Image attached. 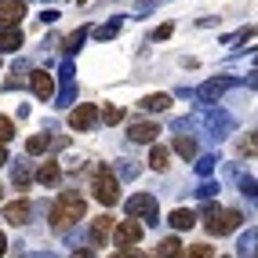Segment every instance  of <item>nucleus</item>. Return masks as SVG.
<instances>
[{
	"label": "nucleus",
	"instance_id": "f257e3e1",
	"mask_svg": "<svg viewBox=\"0 0 258 258\" xmlns=\"http://www.w3.org/2000/svg\"><path fill=\"white\" fill-rule=\"evenodd\" d=\"M84 200L80 197H73V193H62L58 197V204H55V211H51V226L55 229H70L73 222H80L84 218Z\"/></svg>",
	"mask_w": 258,
	"mask_h": 258
},
{
	"label": "nucleus",
	"instance_id": "f03ea898",
	"mask_svg": "<svg viewBox=\"0 0 258 258\" xmlns=\"http://www.w3.org/2000/svg\"><path fill=\"white\" fill-rule=\"evenodd\" d=\"M91 193H95L98 204H106V208H109V204L120 200V185H116V178L109 175V171H98L95 182H91Z\"/></svg>",
	"mask_w": 258,
	"mask_h": 258
},
{
	"label": "nucleus",
	"instance_id": "7ed1b4c3",
	"mask_svg": "<svg viewBox=\"0 0 258 258\" xmlns=\"http://www.w3.org/2000/svg\"><path fill=\"white\" fill-rule=\"evenodd\" d=\"M240 226V211H208V233L211 236H226Z\"/></svg>",
	"mask_w": 258,
	"mask_h": 258
},
{
	"label": "nucleus",
	"instance_id": "20e7f679",
	"mask_svg": "<svg viewBox=\"0 0 258 258\" xmlns=\"http://www.w3.org/2000/svg\"><path fill=\"white\" fill-rule=\"evenodd\" d=\"M127 218L139 222V218H157V200H153V193H135L127 200Z\"/></svg>",
	"mask_w": 258,
	"mask_h": 258
},
{
	"label": "nucleus",
	"instance_id": "39448f33",
	"mask_svg": "<svg viewBox=\"0 0 258 258\" xmlns=\"http://www.w3.org/2000/svg\"><path fill=\"white\" fill-rule=\"evenodd\" d=\"M113 240H116V247H135V244H139V240H142V226H139V222H116V226H113V233H109Z\"/></svg>",
	"mask_w": 258,
	"mask_h": 258
},
{
	"label": "nucleus",
	"instance_id": "423d86ee",
	"mask_svg": "<svg viewBox=\"0 0 258 258\" xmlns=\"http://www.w3.org/2000/svg\"><path fill=\"white\" fill-rule=\"evenodd\" d=\"M29 88H33V95H37L40 102H47V98H55V77H51L47 70H33L29 73Z\"/></svg>",
	"mask_w": 258,
	"mask_h": 258
},
{
	"label": "nucleus",
	"instance_id": "0eeeda50",
	"mask_svg": "<svg viewBox=\"0 0 258 258\" xmlns=\"http://www.w3.org/2000/svg\"><path fill=\"white\" fill-rule=\"evenodd\" d=\"M95 120H98V106H77L70 113V127L73 131H88V127H95Z\"/></svg>",
	"mask_w": 258,
	"mask_h": 258
},
{
	"label": "nucleus",
	"instance_id": "6e6552de",
	"mask_svg": "<svg viewBox=\"0 0 258 258\" xmlns=\"http://www.w3.org/2000/svg\"><path fill=\"white\" fill-rule=\"evenodd\" d=\"M22 15H26V4H22V0H4V4H0V26L15 29Z\"/></svg>",
	"mask_w": 258,
	"mask_h": 258
},
{
	"label": "nucleus",
	"instance_id": "1a4fd4ad",
	"mask_svg": "<svg viewBox=\"0 0 258 258\" xmlns=\"http://www.w3.org/2000/svg\"><path fill=\"white\" fill-rule=\"evenodd\" d=\"M4 218L11 222V226H22V222H29V204L26 200H15L4 208Z\"/></svg>",
	"mask_w": 258,
	"mask_h": 258
},
{
	"label": "nucleus",
	"instance_id": "9d476101",
	"mask_svg": "<svg viewBox=\"0 0 258 258\" xmlns=\"http://www.w3.org/2000/svg\"><path fill=\"white\" fill-rule=\"evenodd\" d=\"M127 135H131L135 142H153V139L160 135V124H131Z\"/></svg>",
	"mask_w": 258,
	"mask_h": 258
},
{
	"label": "nucleus",
	"instance_id": "9b49d317",
	"mask_svg": "<svg viewBox=\"0 0 258 258\" xmlns=\"http://www.w3.org/2000/svg\"><path fill=\"white\" fill-rule=\"evenodd\" d=\"M109 233H113V218H109V215H102L95 226H91V240H95V244H106Z\"/></svg>",
	"mask_w": 258,
	"mask_h": 258
},
{
	"label": "nucleus",
	"instance_id": "f8f14e48",
	"mask_svg": "<svg viewBox=\"0 0 258 258\" xmlns=\"http://www.w3.org/2000/svg\"><path fill=\"white\" fill-rule=\"evenodd\" d=\"M22 47V33L19 29H4L0 33V51H4V55H11V51H19Z\"/></svg>",
	"mask_w": 258,
	"mask_h": 258
},
{
	"label": "nucleus",
	"instance_id": "ddd939ff",
	"mask_svg": "<svg viewBox=\"0 0 258 258\" xmlns=\"http://www.w3.org/2000/svg\"><path fill=\"white\" fill-rule=\"evenodd\" d=\"M139 106H142V109H149V113H164V109L171 106V95H146Z\"/></svg>",
	"mask_w": 258,
	"mask_h": 258
},
{
	"label": "nucleus",
	"instance_id": "4468645a",
	"mask_svg": "<svg viewBox=\"0 0 258 258\" xmlns=\"http://www.w3.org/2000/svg\"><path fill=\"white\" fill-rule=\"evenodd\" d=\"M58 178H62V167H58V164H51V160L37 171V182H44V185H58Z\"/></svg>",
	"mask_w": 258,
	"mask_h": 258
},
{
	"label": "nucleus",
	"instance_id": "2eb2a0df",
	"mask_svg": "<svg viewBox=\"0 0 258 258\" xmlns=\"http://www.w3.org/2000/svg\"><path fill=\"white\" fill-rule=\"evenodd\" d=\"M171 226H175V229H193L197 226V215L185 211V208H178V211H171Z\"/></svg>",
	"mask_w": 258,
	"mask_h": 258
},
{
	"label": "nucleus",
	"instance_id": "dca6fc26",
	"mask_svg": "<svg viewBox=\"0 0 258 258\" xmlns=\"http://www.w3.org/2000/svg\"><path fill=\"white\" fill-rule=\"evenodd\" d=\"M167 160H171V153H167L164 146H153V149H149V167H153V171H167Z\"/></svg>",
	"mask_w": 258,
	"mask_h": 258
},
{
	"label": "nucleus",
	"instance_id": "f3484780",
	"mask_svg": "<svg viewBox=\"0 0 258 258\" xmlns=\"http://www.w3.org/2000/svg\"><path fill=\"white\" fill-rule=\"evenodd\" d=\"M157 251H160V258H182V251H185V247L178 244L175 236H167V240H164V244H160Z\"/></svg>",
	"mask_w": 258,
	"mask_h": 258
},
{
	"label": "nucleus",
	"instance_id": "a211bd4d",
	"mask_svg": "<svg viewBox=\"0 0 258 258\" xmlns=\"http://www.w3.org/2000/svg\"><path fill=\"white\" fill-rule=\"evenodd\" d=\"M175 149L182 153L185 160H193V157H197V142H193V139H185V135H182V139H175Z\"/></svg>",
	"mask_w": 258,
	"mask_h": 258
},
{
	"label": "nucleus",
	"instance_id": "6ab92c4d",
	"mask_svg": "<svg viewBox=\"0 0 258 258\" xmlns=\"http://www.w3.org/2000/svg\"><path fill=\"white\" fill-rule=\"evenodd\" d=\"M51 146V139H47V135H33V139L26 142V153H44Z\"/></svg>",
	"mask_w": 258,
	"mask_h": 258
},
{
	"label": "nucleus",
	"instance_id": "aec40b11",
	"mask_svg": "<svg viewBox=\"0 0 258 258\" xmlns=\"http://www.w3.org/2000/svg\"><path fill=\"white\" fill-rule=\"evenodd\" d=\"M182 258H215V251L208 244H193L189 251H182Z\"/></svg>",
	"mask_w": 258,
	"mask_h": 258
},
{
	"label": "nucleus",
	"instance_id": "412c9836",
	"mask_svg": "<svg viewBox=\"0 0 258 258\" xmlns=\"http://www.w3.org/2000/svg\"><path fill=\"white\" fill-rule=\"evenodd\" d=\"M102 120H106V124H120V120H124V109H120V106H106V109H102Z\"/></svg>",
	"mask_w": 258,
	"mask_h": 258
},
{
	"label": "nucleus",
	"instance_id": "4be33fe9",
	"mask_svg": "<svg viewBox=\"0 0 258 258\" xmlns=\"http://www.w3.org/2000/svg\"><path fill=\"white\" fill-rule=\"evenodd\" d=\"M226 88H229V80H215V84H208V88H204L200 95H204V98H215V95H222Z\"/></svg>",
	"mask_w": 258,
	"mask_h": 258
},
{
	"label": "nucleus",
	"instance_id": "5701e85b",
	"mask_svg": "<svg viewBox=\"0 0 258 258\" xmlns=\"http://www.w3.org/2000/svg\"><path fill=\"white\" fill-rule=\"evenodd\" d=\"M8 139H15V124H11L8 116H0V146H4Z\"/></svg>",
	"mask_w": 258,
	"mask_h": 258
},
{
	"label": "nucleus",
	"instance_id": "b1692460",
	"mask_svg": "<svg viewBox=\"0 0 258 258\" xmlns=\"http://www.w3.org/2000/svg\"><path fill=\"white\" fill-rule=\"evenodd\" d=\"M116 29H120V22H109L106 29H98L95 37H98V40H109V37H116Z\"/></svg>",
	"mask_w": 258,
	"mask_h": 258
},
{
	"label": "nucleus",
	"instance_id": "393cba45",
	"mask_svg": "<svg viewBox=\"0 0 258 258\" xmlns=\"http://www.w3.org/2000/svg\"><path fill=\"white\" fill-rule=\"evenodd\" d=\"M113 258H149V254H131V251H120V254H113Z\"/></svg>",
	"mask_w": 258,
	"mask_h": 258
},
{
	"label": "nucleus",
	"instance_id": "a878e982",
	"mask_svg": "<svg viewBox=\"0 0 258 258\" xmlns=\"http://www.w3.org/2000/svg\"><path fill=\"white\" fill-rule=\"evenodd\" d=\"M73 258H95L91 251H73Z\"/></svg>",
	"mask_w": 258,
	"mask_h": 258
},
{
	"label": "nucleus",
	"instance_id": "bb28decb",
	"mask_svg": "<svg viewBox=\"0 0 258 258\" xmlns=\"http://www.w3.org/2000/svg\"><path fill=\"white\" fill-rule=\"evenodd\" d=\"M8 251V240H4V233H0V254H4Z\"/></svg>",
	"mask_w": 258,
	"mask_h": 258
},
{
	"label": "nucleus",
	"instance_id": "cd10ccee",
	"mask_svg": "<svg viewBox=\"0 0 258 258\" xmlns=\"http://www.w3.org/2000/svg\"><path fill=\"white\" fill-rule=\"evenodd\" d=\"M4 160H8V157H4V149H0V164H4Z\"/></svg>",
	"mask_w": 258,
	"mask_h": 258
},
{
	"label": "nucleus",
	"instance_id": "c85d7f7f",
	"mask_svg": "<svg viewBox=\"0 0 258 258\" xmlns=\"http://www.w3.org/2000/svg\"><path fill=\"white\" fill-rule=\"evenodd\" d=\"M77 4H84V0H77Z\"/></svg>",
	"mask_w": 258,
	"mask_h": 258
}]
</instances>
